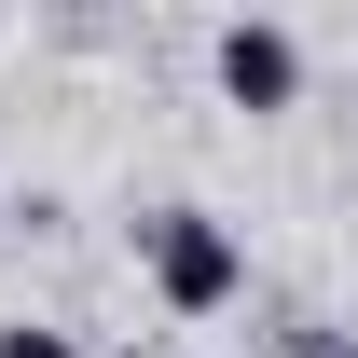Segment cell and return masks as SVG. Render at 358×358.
Wrapping results in <instances>:
<instances>
[{
  "instance_id": "6da1fadb",
  "label": "cell",
  "mask_w": 358,
  "mask_h": 358,
  "mask_svg": "<svg viewBox=\"0 0 358 358\" xmlns=\"http://www.w3.org/2000/svg\"><path fill=\"white\" fill-rule=\"evenodd\" d=\"M124 248H138V275H152V303H166V317H221V303H248V234H234L221 207H193V193L138 207Z\"/></svg>"
},
{
  "instance_id": "7a4b0ae2",
  "label": "cell",
  "mask_w": 358,
  "mask_h": 358,
  "mask_svg": "<svg viewBox=\"0 0 358 358\" xmlns=\"http://www.w3.org/2000/svg\"><path fill=\"white\" fill-rule=\"evenodd\" d=\"M207 69H221L234 110H303V42H289L275 14H234L221 42H207Z\"/></svg>"
},
{
  "instance_id": "3957f363",
  "label": "cell",
  "mask_w": 358,
  "mask_h": 358,
  "mask_svg": "<svg viewBox=\"0 0 358 358\" xmlns=\"http://www.w3.org/2000/svg\"><path fill=\"white\" fill-rule=\"evenodd\" d=\"M0 358H83V345H69L55 317H0Z\"/></svg>"
},
{
  "instance_id": "277c9868",
  "label": "cell",
  "mask_w": 358,
  "mask_h": 358,
  "mask_svg": "<svg viewBox=\"0 0 358 358\" xmlns=\"http://www.w3.org/2000/svg\"><path fill=\"white\" fill-rule=\"evenodd\" d=\"M289 358H358V331H317V317H303V331H289Z\"/></svg>"
}]
</instances>
